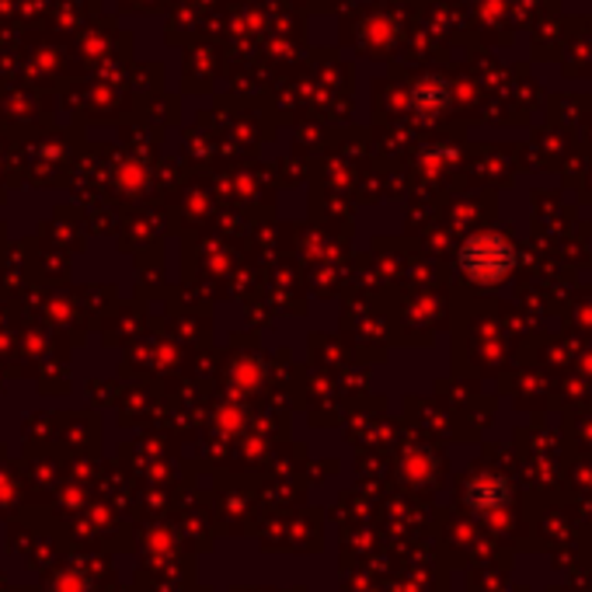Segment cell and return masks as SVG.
<instances>
[{"mask_svg":"<svg viewBox=\"0 0 592 592\" xmlns=\"http://www.w3.org/2000/svg\"><path fill=\"white\" fill-rule=\"evenodd\" d=\"M453 262H457V273L471 286L499 289L502 283L512 279L520 255H516V244L502 231H478L460 241Z\"/></svg>","mask_w":592,"mask_h":592,"instance_id":"obj_1","label":"cell"},{"mask_svg":"<svg viewBox=\"0 0 592 592\" xmlns=\"http://www.w3.org/2000/svg\"><path fill=\"white\" fill-rule=\"evenodd\" d=\"M450 105V84L442 78H426L408 91V109L415 115H439Z\"/></svg>","mask_w":592,"mask_h":592,"instance_id":"obj_2","label":"cell"},{"mask_svg":"<svg viewBox=\"0 0 592 592\" xmlns=\"http://www.w3.org/2000/svg\"><path fill=\"white\" fill-rule=\"evenodd\" d=\"M509 499H512V488L499 474H481L478 481H471V488H467V502L481 512L502 509V506H509Z\"/></svg>","mask_w":592,"mask_h":592,"instance_id":"obj_3","label":"cell"}]
</instances>
